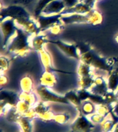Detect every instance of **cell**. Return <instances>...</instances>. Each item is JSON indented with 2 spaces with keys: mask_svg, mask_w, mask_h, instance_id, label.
Listing matches in <instances>:
<instances>
[{
  "mask_svg": "<svg viewBox=\"0 0 118 132\" xmlns=\"http://www.w3.org/2000/svg\"><path fill=\"white\" fill-rule=\"evenodd\" d=\"M61 20L62 23H65L67 24L73 23H87V14H63L61 16Z\"/></svg>",
  "mask_w": 118,
  "mask_h": 132,
  "instance_id": "6",
  "label": "cell"
},
{
  "mask_svg": "<svg viewBox=\"0 0 118 132\" xmlns=\"http://www.w3.org/2000/svg\"><path fill=\"white\" fill-rule=\"evenodd\" d=\"M67 99H68V101H70L71 103H72L73 105H75V106L79 107V106H81V105H82V103H80L79 98L78 97L77 94H75L74 93L69 94L67 96Z\"/></svg>",
  "mask_w": 118,
  "mask_h": 132,
  "instance_id": "24",
  "label": "cell"
},
{
  "mask_svg": "<svg viewBox=\"0 0 118 132\" xmlns=\"http://www.w3.org/2000/svg\"><path fill=\"white\" fill-rule=\"evenodd\" d=\"M96 0H79V2L72 8H66L61 13L63 14H86L90 11L94 9Z\"/></svg>",
  "mask_w": 118,
  "mask_h": 132,
  "instance_id": "2",
  "label": "cell"
},
{
  "mask_svg": "<svg viewBox=\"0 0 118 132\" xmlns=\"http://www.w3.org/2000/svg\"><path fill=\"white\" fill-rule=\"evenodd\" d=\"M46 43V38L44 35H38L34 37L32 41L30 42V45L36 50H41L44 47V44Z\"/></svg>",
  "mask_w": 118,
  "mask_h": 132,
  "instance_id": "11",
  "label": "cell"
},
{
  "mask_svg": "<svg viewBox=\"0 0 118 132\" xmlns=\"http://www.w3.org/2000/svg\"><path fill=\"white\" fill-rule=\"evenodd\" d=\"M82 114L86 117L93 114L96 111V105L91 101H84L80 106Z\"/></svg>",
  "mask_w": 118,
  "mask_h": 132,
  "instance_id": "8",
  "label": "cell"
},
{
  "mask_svg": "<svg viewBox=\"0 0 118 132\" xmlns=\"http://www.w3.org/2000/svg\"><path fill=\"white\" fill-rule=\"evenodd\" d=\"M115 41H117V43H118V35H117V36H116V37H115Z\"/></svg>",
  "mask_w": 118,
  "mask_h": 132,
  "instance_id": "31",
  "label": "cell"
},
{
  "mask_svg": "<svg viewBox=\"0 0 118 132\" xmlns=\"http://www.w3.org/2000/svg\"><path fill=\"white\" fill-rule=\"evenodd\" d=\"M52 1L53 0H39V2L37 3L36 8L35 10V15L38 17L39 15H41V12L46 7L48 4H50Z\"/></svg>",
  "mask_w": 118,
  "mask_h": 132,
  "instance_id": "21",
  "label": "cell"
},
{
  "mask_svg": "<svg viewBox=\"0 0 118 132\" xmlns=\"http://www.w3.org/2000/svg\"><path fill=\"white\" fill-rule=\"evenodd\" d=\"M17 123L18 124L21 132H32L33 126L31 123V120L21 116L17 120Z\"/></svg>",
  "mask_w": 118,
  "mask_h": 132,
  "instance_id": "14",
  "label": "cell"
},
{
  "mask_svg": "<svg viewBox=\"0 0 118 132\" xmlns=\"http://www.w3.org/2000/svg\"><path fill=\"white\" fill-rule=\"evenodd\" d=\"M92 125L89 118L82 114L72 122L71 129L72 132H89Z\"/></svg>",
  "mask_w": 118,
  "mask_h": 132,
  "instance_id": "4",
  "label": "cell"
},
{
  "mask_svg": "<svg viewBox=\"0 0 118 132\" xmlns=\"http://www.w3.org/2000/svg\"><path fill=\"white\" fill-rule=\"evenodd\" d=\"M63 2L66 8H70L75 6L79 0H63Z\"/></svg>",
  "mask_w": 118,
  "mask_h": 132,
  "instance_id": "27",
  "label": "cell"
},
{
  "mask_svg": "<svg viewBox=\"0 0 118 132\" xmlns=\"http://www.w3.org/2000/svg\"><path fill=\"white\" fill-rule=\"evenodd\" d=\"M20 86L21 90L24 92H33V81L31 77L26 76L21 78L20 81Z\"/></svg>",
  "mask_w": 118,
  "mask_h": 132,
  "instance_id": "13",
  "label": "cell"
},
{
  "mask_svg": "<svg viewBox=\"0 0 118 132\" xmlns=\"http://www.w3.org/2000/svg\"><path fill=\"white\" fill-rule=\"evenodd\" d=\"M19 100H21V101H26V103H28V104L32 106V107H34L36 104L37 103V96L36 95L34 94L33 92H22L19 94L18 96Z\"/></svg>",
  "mask_w": 118,
  "mask_h": 132,
  "instance_id": "15",
  "label": "cell"
},
{
  "mask_svg": "<svg viewBox=\"0 0 118 132\" xmlns=\"http://www.w3.org/2000/svg\"><path fill=\"white\" fill-rule=\"evenodd\" d=\"M70 120V115L66 112L55 113L53 121L59 125H66Z\"/></svg>",
  "mask_w": 118,
  "mask_h": 132,
  "instance_id": "19",
  "label": "cell"
},
{
  "mask_svg": "<svg viewBox=\"0 0 118 132\" xmlns=\"http://www.w3.org/2000/svg\"><path fill=\"white\" fill-rule=\"evenodd\" d=\"M96 113L101 116L106 118L110 114V108L106 104H98L96 105Z\"/></svg>",
  "mask_w": 118,
  "mask_h": 132,
  "instance_id": "22",
  "label": "cell"
},
{
  "mask_svg": "<svg viewBox=\"0 0 118 132\" xmlns=\"http://www.w3.org/2000/svg\"><path fill=\"white\" fill-rule=\"evenodd\" d=\"M96 1H97H97H99V0H96Z\"/></svg>",
  "mask_w": 118,
  "mask_h": 132,
  "instance_id": "33",
  "label": "cell"
},
{
  "mask_svg": "<svg viewBox=\"0 0 118 132\" xmlns=\"http://www.w3.org/2000/svg\"><path fill=\"white\" fill-rule=\"evenodd\" d=\"M87 14V23L93 25H97L102 21V15L98 10L93 9Z\"/></svg>",
  "mask_w": 118,
  "mask_h": 132,
  "instance_id": "9",
  "label": "cell"
},
{
  "mask_svg": "<svg viewBox=\"0 0 118 132\" xmlns=\"http://www.w3.org/2000/svg\"><path fill=\"white\" fill-rule=\"evenodd\" d=\"M31 0H17L16 2L17 3H20V4H28L29 2H31Z\"/></svg>",
  "mask_w": 118,
  "mask_h": 132,
  "instance_id": "29",
  "label": "cell"
},
{
  "mask_svg": "<svg viewBox=\"0 0 118 132\" xmlns=\"http://www.w3.org/2000/svg\"><path fill=\"white\" fill-rule=\"evenodd\" d=\"M9 63H8V59L7 58L2 56L1 57V70L2 72H4L5 71L8 70Z\"/></svg>",
  "mask_w": 118,
  "mask_h": 132,
  "instance_id": "26",
  "label": "cell"
},
{
  "mask_svg": "<svg viewBox=\"0 0 118 132\" xmlns=\"http://www.w3.org/2000/svg\"><path fill=\"white\" fill-rule=\"evenodd\" d=\"M115 72H117V74H118V65H117V69H116V70H115Z\"/></svg>",
  "mask_w": 118,
  "mask_h": 132,
  "instance_id": "32",
  "label": "cell"
},
{
  "mask_svg": "<svg viewBox=\"0 0 118 132\" xmlns=\"http://www.w3.org/2000/svg\"><path fill=\"white\" fill-rule=\"evenodd\" d=\"M40 82H40L41 85L46 87L48 88L53 87L57 82L55 74L49 70H46V71L43 72V74L41 75L40 78Z\"/></svg>",
  "mask_w": 118,
  "mask_h": 132,
  "instance_id": "7",
  "label": "cell"
},
{
  "mask_svg": "<svg viewBox=\"0 0 118 132\" xmlns=\"http://www.w3.org/2000/svg\"><path fill=\"white\" fill-rule=\"evenodd\" d=\"M29 44L30 41L28 39L27 33L22 30H17L9 45V50L15 54L23 56L28 51Z\"/></svg>",
  "mask_w": 118,
  "mask_h": 132,
  "instance_id": "1",
  "label": "cell"
},
{
  "mask_svg": "<svg viewBox=\"0 0 118 132\" xmlns=\"http://www.w3.org/2000/svg\"><path fill=\"white\" fill-rule=\"evenodd\" d=\"M1 85L3 86L4 85H6L7 82H8V78H7V76H6V75H4L2 74V76H1Z\"/></svg>",
  "mask_w": 118,
  "mask_h": 132,
  "instance_id": "28",
  "label": "cell"
},
{
  "mask_svg": "<svg viewBox=\"0 0 118 132\" xmlns=\"http://www.w3.org/2000/svg\"><path fill=\"white\" fill-rule=\"evenodd\" d=\"M91 66L89 65L84 63H81L79 65L77 70V74L79 77H84V76H92V70Z\"/></svg>",
  "mask_w": 118,
  "mask_h": 132,
  "instance_id": "20",
  "label": "cell"
},
{
  "mask_svg": "<svg viewBox=\"0 0 118 132\" xmlns=\"http://www.w3.org/2000/svg\"><path fill=\"white\" fill-rule=\"evenodd\" d=\"M112 132H118V124L115 126V127H114L113 130Z\"/></svg>",
  "mask_w": 118,
  "mask_h": 132,
  "instance_id": "30",
  "label": "cell"
},
{
  "mask_svg": "<svg viewBox=\"0 0 118 132\" xmlns=\"http://www.w3.org/2000/svg\"><path fill=\"white\" fill-rule=\"evenodd\" d=\"M115 125L114 120L113 119L112 116H110V114H109L100 124L101 132H112Z\"/></svg>",
  "mask_w": 118,
  "mask_h": 132,
  "instance_id": "12",
  "label": "cell"
},
{
  "mask_svg": "<svg viewBox=\"0 0 118 132\" xmlns=\"http://www.w3.org/2000/svg\"><path fill=\"white\" fill-rule=\"evenodd\" d=\"M30 104L26 103V101H21V100H19L17 103L14 105V109L19 113H20L21 116H24L25 113H26L27 111H28L29 109L32 108Z\"/></svg>",
  "mask_w": 118,
  "mask_h": 132,
  "instance_id": "18",
  "label": "cell"
},
{
  "mask_svg": "<svg viewBox=\"0 0 118 132\" xmlns=\"http://www.w3.org/2000/svg\"><path fill=\"white\" fill-rule=\"evenodd\" d=\"M38 95V97L41 99V101L43 102H48V101H54V102H57V101H62V98H60L57 95L54 94L53 93L50 92L49 91V88L43 85L38 87L36 89Z\"/></svg>",
  "mask_w": 118,
  "mask_h": 132,
  "instance_id": "5",
  "label": "cell"
},
{
  "mask_svg": "<svg viewBox=\"0 0 118 132\" xmlns=\"http://www.w3.org/2000/svg\"><path fill=\"white\" fill-rule=\"evenodd\" d=\"M107 86L108 90L115 92L118 89V74L115 71L110 74L107 79Z\"/></svg>",
  "mask_w": 118,
  "mask_h": 132,
  "instance_id": "16",
  "label": "cell"
},
{
  "mask_svg": "<svg viewBox=\"0 0 118 132\" xmlns=\"http://www.w3.org/2000/svg\"><path fill=\"white\" fill-rule=\"evenodd\" d=\"M89 120L91 121V122L93 124V125H100V124L103 122L105 118L101 116V115H99L97 113L95 112L93 114H91V116H89Z\"/></svg>",
  "mask_w": 118,
  "mask_h": 132,
  "instance_id": "23",
  "label": "cell"
},
{
  "mask_svg": "<svg viewBox=\"0 0 118 132\" xmlns=\"http://www.w3.org/2000/svg\"><path fill=\"white\" fill-rule=\"evenodd\" d=\"M41 58V61L46 70H50L52 68V59L50 54L46 51L44 47L39 51Z\"/></svg>",
  "mask_w": 118,
  "mask_h": 132,
  "instance_id": "17",
  "label": "cell"
},
{
  "mask_svg": "<svg viewBox=\"0 0 118 132\" xmlns=\"http://www.w3.org/2000/svg\"><path fill=\"white\" fill-rule=\"evenodd\" d=\"M62 21H60L59 23H57L55 24H54L53 26H52L49 28V30L50 31V32L54 34V35H58L60 34V32L62 31Z\"/></svg>",
  "mask_w": 118,
  "mask_h": 132,
  "instance_id": "25",
  "label": "cell"
},
{
  "mask_svg": "<svg viewBox=\"0 0 118 132\" xmlns=\"http://www.w3.org/2000/svg\"><path fill=\"white\" fill-rule=\"evenodd\" d=\"M57 44L66 54L70 56H73V57H78V50L75 46L61 43V42H58Z\"/></svg>",
  "mask_w": 118,
  "mask_h": 132,
  "instance_id": "10",
  "label": "cell"
},
{
  "mask_svg": "<svg viewBox=\"0 0 118 132\" xmlns=\"http://www.w3.org/2000/svg\"><path fill=\"white\" fill-rule=\"evenodd\" d=\"M66 8L63 0H53L43 9L41 14L46 16L61 14Z\"/></svg>",
  "mask_w": 118,
  "mask_h": 132,
  "instance_id": "3",
  "label": "cell"
}]
</instances>
